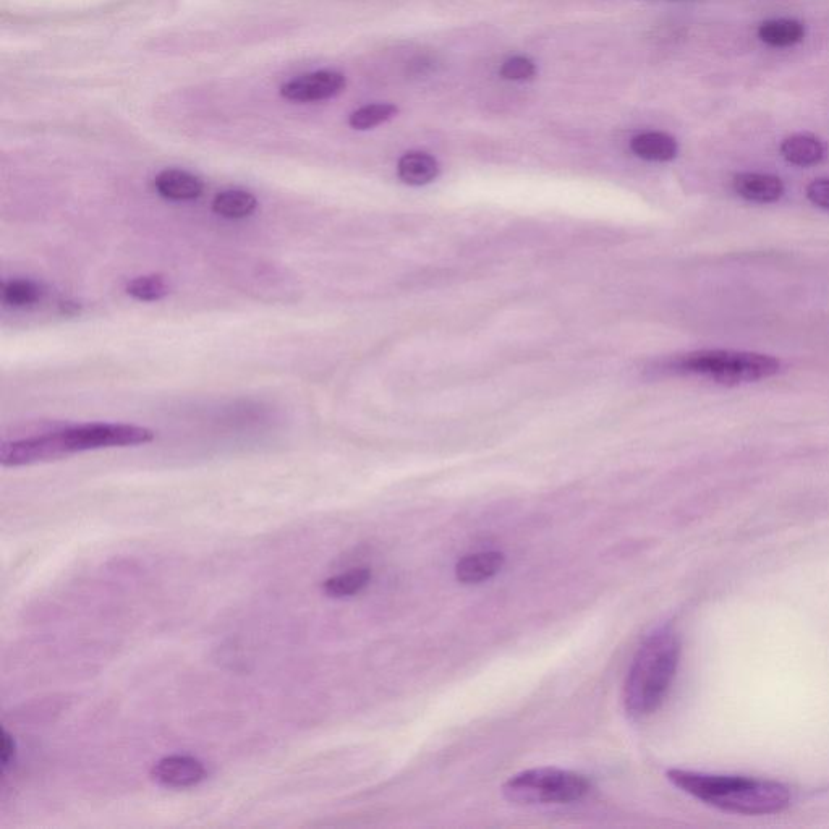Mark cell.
Returning a JSON list of instances; mask_svg holds the SVG:
<instances>
[{"label":"cell","instance_id":"cell-1","mask_svg":"<svg viewBox=\"0 0 829 829\" xmlns=\"http://www.w3.org/2000/svg\"><path fill=\"white\" fill-rule=\"evenodd\" d=\"M666 776L685 794L723 812L760 817L783 812L791 804L789 789L774 781L685 770H671Z\"/></svg>","mask_w":829,"mask_h":829},{"label":"cell","instance_id":"cell-2","mask_svg":"<svg viewBox=\"0 0 829 829\" xmlns=\"http://www.w3.org/2000/svg\"><path fill=\"white\" fill-rule=\"evenodd\" d=\"M681 658V642L674 630L651 632L638 648L625 682V711L630 718L653 715L671 689Z\"/></svg>","mask_w":829,"mask_h":829},{"label":"cell","instance_id":"cell-3","mask_svg":"<svg viewBox=\"0 0 829 829\" xmlns=\"http://www.w3.org/2000/svg\"><path fill=\"white\" fill-rule=\"evenodd\" d=\"M153 439L154 431L145 426L86 423L26 439L25 455L35 465L107 447L141 446Z\"/></svg>","mask_w":829,"mask_h":829},{"label":"cell","instance_id":"cell-4","mask_svg":"<svg viewBox=\"0 0 829 829\" xmlns=\"http://www.w3.org/2000/svg\"><path fill=\"white\" fill-rule=\"evenodd\" d=\"M587 776L559 768H533L515 774L504 786L502 794L509 802L520 805L574 804L590 792Z\"/></svg>","mask_w":829,"mask_h":829},{"label":"cell","instance_id":"cell-5","mask_svg":"<svg viewBox=\"0 0 829 829\" xmlns=\"http://www.w3.org/2000/svg\"><path fill=\"white\" fill-rule=\"evenodd\" d=\"M681 370L726 386L755 383L778 375L781 363L771 355L734 350H702L682 358Z\"/></svg>","mask_w":829,"mask_h":829},{"label":"cell","instance_id":"cell-6","mask_svg":"<svg viewBox=\"0 0 829 829\" xmlns=\"http://www.w3.org/2000/svg\"><path fill=\"white\" fill-rule=\"evenodd\" d=\"M206 766L190 755H171L159 760L151 770L154 783L166 789H190L205 781Z\"/></svg>","mask_w":829,"mask_h":829},{"label":"cell","instance_id":"cell-7","mask_svg":"<svg viewBox=\"0 0 829 829\" xmlns=\"http://www.w3.org/2000/svg\"><path fill=\"white\" fill-rule=\"evenodd\" d=\"M345 88V77L341 73L323 72L308 73L302 77L285 83L281 88V94L285 99L294 103H313V101H324L334 98Z\"/></svg>","mask_w":829,"mask_h":829},{"label":"cell","instance_id":"cell-8","mask_svg":"<svg viewBox=\"0 0 829 829\" xmlns=\"http://www.w3.org/2000/svg\"><path fill=\"white\" fill-rule=\"evenodd\" d=\"M154 187L159 195L171 201L198 200L203 195L205 183L200 177L179 169H167L154 180Z\"/></svg>","mask_w":829,"mask_h":829},{"label":"cell","instance_id":"cell-9","mask_svg":"<svg viewBox=\"0 0 829 829\" xmlns=\"http://www.w3.org/2000/svg\"><path fill=\"white\" fill-rule=\"evenodd\" d=\"M734 190L744 200L753 203H774L784 195L783 180L771 174H739L734 179Z\"/></svg>","mask_w":829,"mask_h":829},{"label":"cell","instance_id":"cell-10","mask_svg":"<svg viewBox=\"0 0 829 829\" xmlns=\"http://www.w3.org/2000/svg\"><path fill=\"white\" fill-rule=\"evenodd\" d=\"M504 562H506V557L498 551L468 554L457 562L455 577L465 585L485 582L501 572Z\"/></svg>","mask_w":829,"mask_h":829},{"label":"cell","instance_id":"cell-11","mask_svg":"<svg viewBox=\"0 0 829 829\" xmlns=\"http://www.w3.org/2000/svg\"><path fill=\"white\" fill-rule=\"evenodd\" d=\"M630 149L638 158L651 162H668L677 156V141L663 132L640 133L630 141Z\"/></svg>","mask_w":829,"mask_h":829},{"label":"cell","instance_id":"cell-12","mask_svg":"<svg viewBox=\"0 0 829 829\" xmlns=\"http://www.w3.org/2000/svg\"><path fill=\"white\" fill-rule=\"evenodd\" d=\"M781 154L794 166H817L825 159L826 146L812 135H792L781 143Z\"/></svg>","mask_w":829,"mask_h":829},{"label":"cell","instance_id":"cell-13","mask_svg":"<svg viewBox=\"0 0 829 829\" xmlns=\"http://www.w3.org/2000/svg\"><path fill=\"white\" fill-rule=\"evenodd\" d=\"M399 179L412 187H421L433 182L439 175V164L426 153H409L402 156L397 166Z\"/></svg>","mask_w":829,"mask_h":829},{"label":"cell","instance_id":"cell-14","mask_svg":"<svg viewBox=\"0 0 829 829\" xmlns=\"http://www.w3.org/2000/svg\"><path fill=\"white\" fill-rule=\"evenodd\" d=\"M763 43L773 47H789L800 43L805 36V26L795 20H770L758 28Z\"/></svg>","mask_w":829,"mask_h":829},{"label":"cell","instance_id":"cell-15","mask_svg":"<svg viewBox=\"0 0 829 829\" xmlns=\"http://www.w3.org/2000/svg\"><path fill=\"white\" fill-rule=\"evenodd\" d=\"M256 206L255 195L245 190H226L216 195L213 201L214 213L226 219H245L253 214Z\"/></svg>","mask_w":829,"mask_h":829},{"label":"cell","instance_id":"cell-16","mask_svg":"<svg viewBox=\"0 0 829 829\" xmlns=\"http://www.w3.org/2000/svg\"><path fill=\"white\" fill-rule=\"evenodd\" d=\"M370 580L371 570L368 567H357V569L347 570L344 574L334 575L331 579L324 580L321 588L331 598H349L365 590Z\"/></svg>","mask_w":829,"mask_h":829},{"label":"cell","instance_id":"cell-17","mask_svg":"<svg viewBox=\"0 0 829 829\" xmlns=\"http://www.w3.org/2000/svg\"><path fill=\"white\" fill-rule=\"evenodd\" d=\"M41 285L28 279H15L2 285V300L13 308L33 307L43 298Z\"/></svg>","mask_w":829,"mask_h":829},{"label":"cell","instance_id":"cell-18","mask_svg":"<svg viewBox=\"0 0 829 829\" xmlns=\"http://www.w3.org/2000/svg\"><path fill=\"white\" fill-rule=\"evenodd\" d=\"M127 294L140 302H158L169 294V284L161 274L135 277L127 284Z\"/></svg>","mask_w":829,"mask_h":829},{"label":"cell","instance_id":"cell-19","mask_svg":"<svg viewBox=\"0 0 829 829\" xmlns=\"http://www.w3.org/2000/svg\"><path fill=\"white\" fill-rule=\"evenodd\" d=\"M399 112L394 104H370L350 115V127L355 130H370L392 119Z\"/></svg>","mask_w":829,"mask_h":829},{"label":"cell","instance_id":"cell-20","mask_svg":"<svg viewBox=\"0 0 829 829\" xmlns=\"http://www.w3.org/2000/svg\"><path fill=\"white\" fill-rule=\"evenodd\" d=\"M499 73L506 80H530V78L535 77L536 67L532 60L527 59V57H512V59L506 60L502 64Z\"/></svg>","mask_w":829,"mask_h":829},{"label":"cell","instance_id":"cell-21","mask_svg":"<svg viewBox=\"0 0 829 829\" xmlns=\"http://www.w3.org/2000/svg\"><path fill=\"white\" fill-rule=\"evenodd\" d=\"M807 198L818 208L829 211V179H818L810 183Z\"/></svg>","mask_w":829,"mask_h":829},{"label":"cell","instance_id":"cell-22","mask_svg":"<svg viewBox=\"0 0 829 829\" xmlns=\"http://www.w3.org/2000/svg\"><path fill=\"white\" fill-rule=\"evenodd\" d=\"M15 755H17V744H15V740L10 736L9 732L4 729L2 731V745H0V761H2V768L4 770L9 768Z\"/></svg>","mask_w":829,"mask_h":829}]
</instances>
